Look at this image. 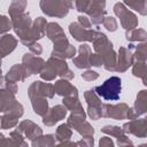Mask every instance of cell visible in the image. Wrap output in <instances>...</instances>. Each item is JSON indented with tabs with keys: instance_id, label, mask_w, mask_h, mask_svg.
<instances>
[{
	"instance_id": "obj_1",
	"label": "cell",
	"mask_w": 147,
	"mask_h": 147,
	"mask_svg": "<svg viewBox=\"0 0 147 147\" xmlns=\"http://www.w3.org/2000/svg\"><path fill=\"white\" fill-rule=\"evenodd\" d=\"M31 25H32V21L28 13H22L17 16L11 17V26L16 32V34L20 37V41L26 47H29L31 44L34 42L30 33Z\"/></svg>"
},
{
	"instance_id": "obj_2",
	"label": "cell",
	"mask_w": 147,
	"mask_h": 147,
	"mask_svg": "<svg viewBox=\"0 0 147 147\" xmlns=\"http://www.w3.org/2000/svg\"><path fill=\"white\" fill-rule=\"evenodd\" d=\"M122 80L117 76H111L102 85L95 86L94 92L106 101H117L121 95Z\"/></svg>"
},
{
	"instance_id": "obj_3",
	"label": "cell",
	"mask_w": 147,
	"mask_h": 147,
	"mask_svg": "<svg viewBox=\"0 0 147 147\" xmlns=\"http://www.w3.org/2000/svg\"><path fill=\"white\" fill-rule=\"evenodd\" d=\"M114 13L115 15L119 18L121 21V25L125 29V30H131L138 26V17L130 11L124 3L122 2H117L114 6Z\"/></svg>"
},
{
	"instance_id": "obj_4",
	"label": "cell",
	"mask_w": 147,
	"mask_h": 147,
	"mask_svg": "<svg viewBox=\"0 0 147 147\" xmlns=\"http://www.w3.org/2000/svg\"><path fill=\"white\" fill-rule=\"evenodd\" d=\"M40 8L44 14L51 17H64L69 13L61 0H40Z\"/></svg>"
},
{
	"instance_id": "obj_5",
	"label": "cell",
	"mask_w": 147,
	"mask_h": 147,
	"mask_svg": "<svg viewBox=\"0 0 147 147\" xmlns=\"http://www.w3.org/2000/svg\"><path fill=\"white\" fill-rule=\"evenodd\" d=\"M122 130L125 134H133L138 138H145L147 136V119L146 118H134L129 123L123 124Z\"/></svg>"
},
{
	"instance_id": "obj_6",
	"label": "cell",
	"mask_w": 147,
	"mask_h": 147,
	"mask_svg": "<svg viewBox=\"0 0 147 147\" xmlns=\"http://www.w3.org/2000/svg\"><path fill=\"white\" fill-rule=\"evenodd\" d=\"M54 86L49 83H44L41 80H37L33 82L29 90H28V94L30 100L37 96H44V98H53L54 96Z\"/></svg>"
},
{
	"instance_id": "obj_7",
	"label": "cell",
	"mask_w": 147,
	"mask_h": 147,
	"mask_svg": "<svg viewBox=\"0 0 147 147\" xmlns=\"http://www.w3.org/2000/svg\"><path fill=\"white\" fill-rule=\"evenodd\" d=\"M127 111H129V106L126 103L102 105V117H108L114 119H126Z\"/></svg>"
},
{
	"instance_id": "obj_8",
	"label": "cell",
	"mask_w": 147,
	"mask_h": 147,
	"mask_svg": "<svg viewBox=\"0 0 147 147\" xmlns=\"http://www.w3.org/2000/svg\"><path fill=\"white\" fill-rule=\"evenodd\" d=\"M69 32L77 41H92L96 34L95 30L85 29L78 22H72L69 25Z\"/></svg>"
},
{
	"instance_id": "obj_9",
	"label": "cell",
	"mask_w": 147,
	"mask_h": 147,
	"mask_svg": "<svg viewBox=\"0 0 147 147\" xmlns=\"http://www.w3.org/2000/svg\"><path fill=\"white\" fill-rule=\"evenodd\" d=\"M133 54L132 49L125 48V47H119L118 55L116 59V64H115V71L116 72H124L126 71L133 63Z\"/></svg>"
},
{
	"instance_id": "obj_10",
	"label": "cell",
	"mask_w": 147,
	"mask_h": 147,
	"mask_svg": "<svg viewBox=\"0 0 147 147\" xmlns=\"http://www.w3.org/2000/svg\"><path fill=\"white\" fill-rule=\"evenodd\" d=\"M44 64H45V61L41 57L33 55L32 53H26L23 56V65L28 72V76L39 74Z\"/></svg>"
},
{
	"instance_id": "obj_11",
	"label": "cell",
	"mask_w": 147,
	"mask_h": 147,
	"mask_svg": "<svg viewBox=\"0 0 147 147\" xmlns=\"http://www.w3.org/2000/svg\"><path fill=\"white\" fill-rule=\"evenodd\" d=\"M67 108L63 105H57L54 106L53 108L48 109L47 113L42 116V123L47 126H52L55 123H57L59 121L63 119L67 115Z\"/></svg>"
},
{
	"instance_id": "obj_12",
	"label": "cell",
	"mask_w": 147,
	"mask_h": 147,
	"mask_svg": "<svg viewBox=\"0 0 147 147\" xmlns=\"http://www.w3.org/2000/svg\"><path fill=\"white\" fill-rule=\"evenodd\" d=\"M17 130L21 131V133H22L23 136H25L26 138H29L31 141L42 134L41 129H40L37 124H34L33 122H31V121H29V119L22 121V122L18 124Z\"/></svg>"
},
{
	"instance_id": "obj_13",
	"label": "cell",
	"mask_w": 147,
	"mask_h": 147,
	"mask_svg": "<svg viewBox=\"0 0 147 147\" xmlns=\"http://www.w3.org/2000/svg\"><path fill=\"white\" fill-rule=\"evenodd\" d=\"M90 55H91V47L87 44H83L79 46L78 55L72 57V62L76 68L78 69H87L90 67Z\"/></svg>"
},
{
	"instance_id": "obj_14",
	"label": "cell",
	"mask_w": 147,
	"mask_h": 147,
	"mask_svg": "<svg viewBox=\"0 0 147 147\" xmlns=\"http://www.w3.org/2000/svg\"><path fill=\"white\" fill-rule=\"evenodd\" d=\"M92 42H93V48H94L95 53H98V54H102L107 49L113 48L111 41L107 38V36L105 33L99 32V31H96V34H95L94 39L92 40Z\"/></svg>"
},
{
	"instance_id": "obj_15",
	"label": "cell",
	"mask_w": 147,
	"mask_h": 147,
	"mask_svg": "<svg viewBox=\"0 0 147 147\" xmlns=\"http://www.w3.org/2000/svg\"><path fill=\"white\" fill-rule=\"evenodd\" d=\"M26 77H29L28 76V72H26V70H25V68H24V65H23V63H21V64H15V65H13L9 70H8V72H7V75L5 76V78H6V80H8V82H22V80H24Z\"/></svg>"
},
{
	"instance_id": "obj_16",
	"label": "cell",
	"mask_w": 147,
	"mask_h": 147,
	"mask_svg": "<svg viewBox=\"0 0 147 147\" xmlns=\"http://www.w3.org/2000/svg\"><path fill=\"white\" fill-rule=\"evenodd\" d=\"M17 45V40L11 34L5 33L0 37V55L3 57L8 54H10Z\"/></svg>"
},
{
	"instance_id": "obj_17",
	"label": "cell",
	"mask_w": 147,
	"mask_h": 147,
	"mask_svg": "<svg viewBox=\"0 0 147 147\" xmlns=\"http://www.w3.org/2000/svg\"><path fill=\"white\" fill-rule=\"evenodd\" d=\"M54 86V92L57 94V95H61V96H67V95H70V94H77V88L71 85L69 83L68 79H60L57 82H55V84L53 85Z\"/></svg>"
},
{
	"instance_id": "obj_18",
	"label": "cell",
	"mask_w": 147,
	"mask_h": 147,
	"mask_svg": "<svg viewBox=\"0 0 147 147\" xmlns=\"http://www.w3.org/2000/svg\"><path fill=\"white\" fill-rule=\"evenodd\" d=\"M45 34L48 37L49 40H52L53 42H57L60 40H63L65 39V34L62 30V28L55 23V22H52V23H47V26H46V31H45Z\"/></svg>"
},
{
	"instance_id": "obj_19",
	"label": "cell",
	"mask_w": 147,
	"mask_h": 147,
	"mask_svg": "<svg viewBox=\"0 0 147 147\" xmlns=\"http://www.w3.org/2000/svg\"><path fill=\"white\" fill-rule=\"evenodd\" d=\"M46 26H47V21L44 17H37L34 20V22L32 23L31 29H30L31 37L34 41H37L38 39H40L45 36Z\"/></svg>"
},
{
	"instance_id": "obj_20",
	"label": "cell",
	"mask_w": 147,
	"mask_h": 147,
	"mask_svg": "<svg viewBox=\"0 0 147 147\" xmlns=\"http://www.w3.org/2000/svg\"><path fill=\"white\" fill-rule=\"evenodd\" d=\"M16 102L15 94L7 88H0V111L6 113Z\"/></svg>"
},
{
	"instance_id": "obj_21",
	"label": "cell",
	"mask_w": 147,
	"mask_h": 147,
	"mask_svg": "<svg viewBox=\"0 0 147 147\" xmlns=\"http://www.w3.org/2000/svg\"><path fill=\"white\" fill-rule=\"evenodd\" d=\"M132 109H133L136 117H139L140 115L147 111V91L146 90H142L138 93L136 102H134V107Z\"/></svg>"
},
{
	"instance_id": "obj_22",
	"label": "cell",
	"mask_w": 147,
	"mask_h": 147,
	"mask_svg": "<svg viewBox=\"0 0 147 147\" xmlns=\"http://www.w3.org/2000/svg\"><path fill=\"white\" fill-rule=\"evenodd\" d=\"M86 14L90 16V21L92 24H95V25H99L102 23L103 18L106 17V9H102V8H99L94 5H90L88 9L86 10Z\"/></svg>"
},
{
	"instance_id": "obj_23",
	"label": "cell",
	"mask_w": 147,
	"mask_h": 147,
	"mask_svg": "<svg viewBox=\"0 0 147 147\" xmlns=\"http://www.w3.org/2000/svg\"><path fill=\"white\" fill-rule=\"evenodd\" d=\"M100 55L102 56L105 69L108 70V71H115V64H116L117 55H116L114 48H109V49H107L106 52H103Z\"/></svg>"
},
{
	"instance_id": "obj_24",
	"label": "cell",
	"mask_w": 147,
	"mask_h": 147,
	"mask_svg": "<svg viewBox=\"0 0 147 147\" xmlns=\"http://www.w3.org/2000/svg\"><path fill=\"white\" fill-rule=\"evenodd\" d=\"M31 103L33 111L39 116H44L48 110V102L44 96H37L31 99Z\"/></svg>"
},
{
	"instance_id": "obj_25",
	"label": "cell",
	"mask_w": 147,
	"mask_h": 147,
	"mask_svg": "<svg viewBox=\"0 0 147 147\" xmlns=\"http://www.w3.org/2000/svg\"><path fill=\"white\" fill-rule=\"evenodd\" d=\"M85 117H86V114L84 111V109H76V110H72L70 116L68 117V122L67 124L72 127V129H76L80 123H83L85 121Z\"/></svg>"
},
{
	"instance_id": "obj_26",
	"label": "cell",
	"mask_w": 147,
	"mask_h": 147,
	"mask_svg": "<svg viewBox=\"0 0 147 147\" xmlns=\"http://www.w3.org/2000/svg\"><path fill=\"white\" fill-rule=\"evenodd\" d=\"M132 74L134 77H139L142 79L144 84H147V79H146V75H147V65H146V61H136L134 63H132Z\"/></svg>"
},
{
	"instance_id": "obj_27",
	"label": "cell",
	"mask_w": 147,
	"mask_h": 147,
	"mask_svg": "<svg viewBox=\"0 0 147 147\" xmlns=\"http://www.w3.org/2000/svg\"><path fill=\"white\" fill-rule=\"evenodd\" d=\"M125 38L129 41H145L147 38V33L144 29H131V30H126L125 33Z\"/></svg>"
},
{
	"instance_id": "obj_28",
	"label": "cell",
	"mask_w": 147,
	"mask_h": 147,
	"mask_svg": "<svg viewBox=\"0 0 147 147\" xmlns=\"http://www.w3.org/2000/svg\"><path fill=\"white\" fill-rule=\"evenodd\" d=\"M63 106L68 110H76V109H82V103L78 99V93L77 94H70L67 96H63Z\"/></svg>"
},
{
	"instance_id": "obj_29",
	"label": "cell",
	"mask_w": 147,
	"mask_h": 147,
	"mask_svg": "<svg viewBox=\"0 0 147 147\" xmlns=\"http://www.w3.org/2000/svg\"><path fill=\"white\" fill-rule=\"evenodd\" d=\"M124 3L133 10H137L140 15L145 16L147 14V2L146 0H124Z\"/></svg>"
},
{
	"instance_id": "obj_30",
	"label": "cell",
	"mask_w": 147,
	"mask_h": 147,
	"mask_svg": "<svg viewBox=\"0 0 147 147\" xmlns=\"http://www.w3.org/2000/svg\"><path fill=\"white\" fill-rule=\"evenodd\" d=\"M39 75H40V77H41L42 79H45L46 82H51V80H54V79H55V77L57 76V72H56V70L54 69V67L47 61V62L44 64V67H42L41 71L39 72Z\"/></svg>"
},
{
	"instance_id": "obj_31",
	"label": "cell",
	"mask_w": 147,
	"mask_h": 147,
	"mask_svg": "<svg viewBox=\"0 0 147 147\" xmlns=\"http://www.w3.org/2000/svg\"><path fill=\"white\" fill-rule=\"evenodd\" d=\"M25 7H26V0H13V2L10 3L9 9H8L10 18L24 13Z\"/></svg>"
},
{
	"instance_id": "obj_32",
	"label": "cell",
	"mask_w": 147,
	"mask_h": 147,
	"mask_svg": "<svg viewBox=\"0 0 147 147\" xmlns=\"http://www.w3.org/2000/svg\"><path fill=\"white\" fill-rule=\"evenodd\" d=\"M84 98L85 101L87 102V107H101V100L99 98V95L94 92V90H87L84 93Z\"/></svg>"
},
{
	"instance_id": "obj_33",
	"label": "cell",
	"mask_w": 147,
	"mask_h": 147,
	"mask_svg": "<svg viewBox=\"0 0 147 147\" xmlns=\"http://www.w3.org/2000/svg\"><path fill=\"white\" fill-rule=\"evenodd\" d=\"M18 123V117L9 114V113H5V115L0 118V126L2 129H10V127H14L16 126Z\"/></svg>"
},
{
	"instance_id": "obj_34",
	"label": "cell",
	"mask_w": 147,
	"mask_h": 147,
	"mask_svg": "<svg viewBox=\"0 0 147 147\" xmlns=\"http://www.w3.org/2000/svg\"><path fill=\"white\" fill-rule=\"evenodd\" d=\"M71 130H70V126L68 124H61L57 129H56V133H55V139L59 140L60 142L64 141V140H68L70 139L71 137Z\"/></svg>"
},
{
	"instance_id": "obj_35",
	"label": "cell",
	"mask_w": 147,
	"mask_h": 147,
	"mask_svg": "<svg viewBox=\"0 0 147 147\" xmlns=\"http://www.w3.org/2000/svg\"><path fill=\"white\" fill-rule=\"evenodd\" d=\"M55 136L53 134H47V136H39L34 140H32V146H52L55 144Z\"/></svg>"
},
{
	"instance_id": "obj_36",
	"label": "cell",
	"mask_w": 147,
	"mask_h": 147,
	"mask_svg": "<svg viewBox=\"0 0 147 147\" xmlns=\"http://www.w3.org/2000/svg\"><path fill=\"white\" fill-rule=\"evenodd\" d=\"M7 145H18V146H26L28 144L24 141V136L21 133V131H18L17 129L15 131L10 132V138L7 140Z\"/></svg>"
},
{
	"instance_id": "obj_37",
	"label": "cell",
	"mask_w": 147,
	"mask_h": 147,
	"mask_svg": "<svg viewBox=\"0 0 147 147\" xmlns=\"http://www.w3.org/2000/svg\"><path fill=\"white\" fill-rule=\"evenodd\" d=\"M136 49L134 54H133V59L136 61H146L147 59V44L145 41H142L141 44H139L138 46L133 47Z\"/></svg>"
},
{
	"instance_id": "obj_38",
	"label": "cell",
	"mask_w": 147,
	"mask_h": 147,
	"mask_svg": "<svg viewBox=\"0 0 147 147\" xmlns=\"http://www.w3.org/2000/svg\"><path fill=\"white\" fill-rule=\"evenodd\" d=\"M101 132L109 134L110 137H115V138H118V137H122L125 134L124 131L122 130V127L116 126V125H106L101 129Z\"/></svg>"
},
{
	"instance_id": "obj_39",
	"label": "cell",
	"mask_w": 147,
	"mask_h": 147,
	"mask_svg": "<svg viewBox=\"0 0 147 147\" xmlns=\"http://www.w3.org/2000/svg\"><path fill=\"white\" fill-rule=\"evenodd\" d=\"M79 134H82L83 137H88V136H93V133H94V129L90 125V123H87V122H83V123H80L76 129H75Z\"/></svg>"
},
{
	"instance_id": "obj_40",
	"label": "cell",
	"mask_w": 147,
	"mask_h": 147,
	"mask_svg": "<svg viewBox=\"0 0 147 147\" xmlns=\"http://www.w3.org/2000/svg\"><path fill=\"white\" fill-rule=\"evenodd\" d=\"M102 24H103V26H105L108 31H110V32L116 31V30H117V26H118L116 18L113 17V16H106V17L103 18V21H102Z\"/></svg>"
},
{
	"instance_id": "obj_41",
	"label": "cell",
	"mask_w": 147,
	"mask_h": 147,
	"mask_svg": "<svg viewBox=\"0 0 147 147\" xmlns=\"http://www.w3.org/2000/svg\"><path fill=\"white\" fill-rule=\"evenodd\" d=\"M11 28V20L5 15H0V34L7 33Z\"/></svg>"
},
{
	"instance_id": "obj_42",
	"label": "cell",
	"mask_w": 147,
	"mask_h": 147,
	"mask_svg": "<svg viewBox=\"0 0 147 147\" xmlns=\"http://www.w3.org/2000/svg\"><path fill=\"white\" fill-rule=\"evenodd\" d=\"M87 114L94 121L101 118L102 117V106L101 107H87Z\"/></svg>"
},
{
	"instance_id": "obj_43",
	"label": "cell",
	"mask_w": 147,
	"mask_h": 147,
	"mask_svg": "<svg viewBox=\"0 0 147 147\" xmlns=\"http://www.w3.org/2000/svg\"><path fill=\"white\" fill-rule=\"evenodd\" d=\"M90 5H91V0H75L76 10H78L79 13H86Z\"/></svg>"
},
{
	"instance_id": "obj_44",
	"label": "cell",
	"mask_w": 147,
	"mask_h": 147,
	"mask_svg": "<svg viewBox=\"0 0 147 147\" xmlns=\"http://www.w3.org/2000/svg\"><path fill=\"white\" fill-rule=\"evenodd\" d=\"M88 62H90V65H93V67H101V65H103L102 56L100 54H98V53H94V54L91 53Z\"/></svg>"
},
{
	"instance_id": "obj_45",
	"label": "cell",
	"mask_w": 147,
	"mask_h": 147,
	"mask_svg": "<svg viewBox=\"0 0 147 147\" xmlns=\"http://www.w3.org/2000/svg\"><path fill=\"white\" fill-rule=\"evenodd\" d=\"M98 77H99V74L95 71H92V70H86L84 74H82V78L86 82L95 80V79H98Z\"/></svg>"
},
{
	"instance_id": "obj_46",
	"label": "cell",
	"mask_w": 147,
	"mask_h": 147,
	"mask_svg": "<svg viewBox=\"0 0 147 147\" xmlns=\"http://www.w3.org/2000/svg\"><path fill=\"white\" fill-rule=\"evenodd\" d=\"M78 23L85 29H91L92 28V23H91L90 18L85 15H79L78 16Z\"/></svg>"
},
{
	"instance_id": "obj_47",
	"label": "cell",
	"mask_w": 147,
	"mask_h": 147,
	"mask_svg": "<svg viewBox=\"0 0 147 147\" xmlns=\"http://www.w3.org/2000/svg\"><path fill=\"white\" fill-rule=\"evenodd\" d=\"M29 49H30V53H32L33 55H40L41 53H42V47H41V45H39L37 41H34L33 44H31L30 46H29Z\"/></svg>"
},
{
	"instance_id": "obj_48",
	"label": "cell",
	"mask_w": 147,
	"mask_h": 147,
	"mask_svg": "<svg viewBox=\"0 0 147 147\" xmlns=\"http://www.w3.org/2000/svg\"><path fill=\"white\" fill-rule=\"evenodd\" d=\"M117 145L118 146H133V142L126 137V134L122 136V137H118L117 138Z\"/></svg>"
},
{
	"instance_id": "obj_49",
	"label": "cell",
	"mask_w": 147,
	"mask_h": 147,
	"mask_svg": "<svg viewBox=\"0 0 147 147\" xmlns=\"http://www.w3.org/2000/svg\"><path fill=\"white\" fill-rule=\"evenodd\" d=\"M93 136H88V137H84L80 141L76 142L75 145H83V146H93Z\"/></svg>"
},
{
	"instance_id": "obj_50",
	"label": "cell",
	"mask_w": 147,
	"mask_h": 147,
	"mask_svg": "<svg viewBox=\"0 0 147 147\" xmlns=\"http://www.w3.org/2000/svg\"><path fill=\"white\" fill-rule=\"evenodd\" d=\"M5 88H7L8 91H10L11 93L16 94L17 93V85L15 82H8L6 80V85H5Z\"/></svg>"
},
{
	"instance_id": "obj_51",
	"label": "cell",
	"mask_w": 147,
	"mask_h": 147,
	"mask_svg": "<svg viewBox=\"0 0 147 147\" xmlns=\"http://www.w3.org/2000/svg\"><path fill=\"white\" fill-rule=\"evenodd\" d=\"M99 145L102 146V147H105V146H110L111 147V146H114V142H113V140L109 137H103V138L100 139Z\"/></svg>"
},
{
	"instance_id": "obj_52",
	"label": "cell",
	"mask_w": 147,
	"mask_h": 147,
	"mask_svg": "<svg viewBox=\"0 0 147 147\" xmlns=\"http://www.w3.org/2000/svg\"><path fill=\"white\" fill-rule=\"evenodd\" d=\"M91 3L99 8H102V9H105V7H106V0H92Z\"/></svg>"
},
{
	"instance_id": "obj_53",
	"label": "cell",
	"mask_w": 147,
	"mask_h": 147,
	"mask_svg": "<svg viewBox=\"0 0 147 147\" xmlns=\"http://www.w3.org/2000/svg\"><path fill=\"white\" fill-rule=\"evenodd\" d=\"M61 2L67 7V8H72L74 7V2H75V0H61Z\"/></svg>"
},
{
	"instance_id": "obj_54",
	"label": "cell",
	"mask_w": 147,
	"mask_h": 147,
	"mask_svg": "<svg viewBox=\"0 0 147 147\" xmlns=\"http://www.w3.org/2000/svg\"><path fill=\"white\" fill-rule=\"evenodd\" d=\"M5 145H7V139L2 133H0V146H5Z\"/></svg>"
},
{
	"instance_id": "obj_55",
	"label": "cell",
	"mask_w": 147,
	"mask_h": 147,
	"mask_svg": "<svg viewBox=\"0 0 147 147\" xmlns=\"http://www.w3.org/2000/svg\"><path fill=\"white\" fill-rule=\"evenodd\" d=\"M6 85V78L0 75V88H3Z\"/></svg>"
},
{
	"instance_id": "obj_56",
	"label": "cell",
	"mask_w": 147,
	"mask_h": 147,
	"mask_svg": "<svg viewBox=\"0 0 147 147\" xmlns=\"http://www.w3.org/2000/svg\"><path fill=\"white\" fill-rule=\"evenodd\" d=\"M1 57H2V56L0 55V75H1Z\"/></svg>"
}]
</instances>
